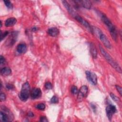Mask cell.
Returning a JSON list of instances; mask_svg holds the SVG:
<instances>
[{"label":"cell","instance_id":"27","mask_svg":"<svg viewBox=\"0 0 122 122\" xmlns=\"http://www.w3.org/2000/svg\"><path fill=\"white\" fill-rule=\"evenodd\" d=\"M5 62V58L2 56H0V64L1 65H2L3 64H4Z\"/></svg>","mask_w":122,"mask_h":122},{"label":"cell","instance_id":"29","mask_svg":"<svg viewBox=\"0 0 122 122\" xmlns=\"http://www.w3.org/2000/svg\"><path fill=\"white\" fill-rule=\"evenodd\" d=\"M6 88L7 89H9V90H11L12 89H13L14 87L12 84H8L6 85Z\"/></svg>","mask_w":122,"mask_h":122},{"label":"cell","instance_id":"19","mask_svg":"<svg viewBox=\"0 0 122 122\" xmlns=\"http://www.w3.org/2000/svg\"><path fill=\"white\" fill-rule=\"evenodd\" d=\"M4 2L6 7L9 9H12L13 7L12 4L10 0H4Z\"/></svg>","mask_w":122,"mask_h":122},{"label":"cell","instance_id":"14","mask_svg":"<svg viewBox=\"0 0 122 122\" xmlns=\"http://www.w3.org/2000/svg\"><path fill=\"white\" fill-rule=\"evenodd\" d=\"M48 34L52 37H56L59 34V30L56 27L50 28L48 30Z\"/></svg>","mask_w":122,"mask_h":122},{"label":"cell","instance_id":"17","mask_svg":"<svg viewBox=\"0 0 122 122\" xmlns=\"http://www.w3.org/2000/svg\"><path fill=\"white\" fill-rule=\"evenodd\" d=\"M0 72L1 75H2L3 76H8L11 74V70L10 68L5 67L1 69Z\"/></svg>","mask_w":122,"mask_h":122},{"label":"cell","instance_id":"4","mask_svg":"<svg viewBox=\"0 0 122 122\" xmlns=\"http://www.w3.org/2000/svg\"><path fill=\"white\" fill-rule=\"evenodd\" d=\"M30 94V86L29 82L26 81L22 86L20 92L19 94V97L20 100L26 102L29 98Z\"/></svg>","mask_w":122,"mask_h":122},{"label":"cell","instance_id":"8","mask_svg":"<svg viewBox=\"0 0 122 122\" xmlns=\"http://www.w3.org/2000/svg\"><path fill=\"white\" fill-rule=\"evenodd\" d=\"M116 108L115 106L112 104H109L106 108V115L109 119V120H111L112 115L114 113H115L116 112Z\"/></svg>","mask_w":122,"mask_h":122},{"label":"cell","instance_id":"1","mask_svg":"<svg viewBox=\"0 0 122 122\" xmlns=\"http://www.w3.org/2000/svg\"><path fill=\"white\" fill-rule=\"evenodd\" d=\"M101 16L102 21L107 26L113 40L116 41L117 40V32L115 26L104 14L102 13Z\"/></svg>","mask_w":122,"mask_h":122},{"label":"cell","instance_id":"20","mask_svg":"<svg viewBox=\"0 0 122 122\" xmlns=\"http://www.w3.org/2000/svg\"><path fill=\"white\" fill-rule=\"evenodd\" d=\"M36 108L40 110H44L45 108V105L44 103H39L36 106Z\"/></svg>","mask_w":122,"mask_h":122},{"label":"cell","instance_id":"18","mask_svg":"<svg viewBox=\"0 0 122 122\" xmlns=\"http://www.w3.org/2000/svg\"><path fill=\"white\" fill-rule=\"evenodd\" d=\"M110 96L111 97V98H112V99L115 102H116L117 103H119V102H120V99L117 97L115 95H114L113 93H110Z\"/></svg>","mask_w":122,"mask_h":122},{"label":"cell","instance_id":"6","mask_svg":"<svg viewBox=\"0 0 122 122\" xmlns=\"http://www.w3.org/2000/svg\"><path fill=\"white\" fill-rule=\"evenodd\" d=\"M85 73L88 81L91 84L93 85H96L97 83V79L95 74L90 71H86Z\"/></svg>","mask_w":122,"mask_h":122},{"label":"cell","instance_id":"24","mask_svg":"<svg viewBox=\"0 0 122 122\" xmlns=\"http://www.w3.org/2000/svg\"><path fill=\"white\" fill-rule=\"evenodd\" d=\"M115 87H116L117 91L120 94V95L122 96V87L118 85H115Z\"/></svg>","mask_w":122,"mask_h":122},{"label":"cell","instance_id":"16","mask_svg":"<svg viewBox=\"0 0 122 122\" xmlns=\"http://www.w3.org/2000/svg\"><path fill=\"white\" fill-rule=\"evenodd\" d=\"M90 49L91 53L93 58H96L97 56V51L96 50L95 45L92 42H91L90 44Z\"/></svg>","mask_w":122,"mask_h":122},{"label":"cell","instance_id":"30","mask_svg":"<svg viewBox=\"0 0 122 122\" xmlns=\"http://www.w3.org/2000/svg\"><path fill=\"white\" fill-rule=\"evenodd\" d=\"M28 115L29 116H30V117H32V116H33V113L32 112H29V113H28Z\"/></svg>","mask_w":122,"mask_h":122},{"label":"cell","instance_id":"22","mask_svg":"<svg viewBox=\"0 0 122 122\" xmlns=\"http://www.w3.org/2000/svg\"><path fill=\"white\" fill-rule=\"evenodd\" d=\"M71 92L73 94H76L78 93V89L77 87L75 86H73L71 87Z\"/></svg>","mask_w":122,"mask_h":122},{"label":"cell","instance_id":"5","mask_svg":"<svg viewBox=\"0 0 122 122\" xmlns=\"http://www.w3.org/2000/svg\"><path fill=\"white\" fill-rule=\"evenodd\" d=\"M0 121L3 122L12 121L13 119V116L11 112L8 110L7 108L4 109V112H3L2 110L0 111Z\"/></svg>","mask_w":122,"mask_h":122},{"label":"cell","instance_id":"2","mask_svg":"<svg viewBox=\"0 0 122 122\" xmlns=\"http://www.w3.org/2000/svg\"><path fill=\"white\" fill-rule=\"evenodd\" d=\"M99 48L100 50V51L102 54V55L104 57L106 60L107 61V62L118 72L121 73L122 72V70L120 66L119 65V64L114 61V60L112 59V58L108 54V52H107L101 46L99 45Z\"/></svg>","mask_w":122,"mask_h":122},{"label":"cell","instance_id":"28","mask_svg":"<svg viewBox=\"0 0 122 122\" xmlns=\"http://www.w3.org/2000/svg\"><path fill=\"white\" fill-rule=\"evenodd\" d=\"M40 121L42 122H48V120H47V118L45 116H42L40 118Z\"/></svg>","mask_w":122,"mask_h":122},{"label":"cell","instance_id":"25","mask_svg":"<svg viewBox=\"0 0 122 122\" xmlns=\"http://www.w3.org/2000/svg\"><path fill=\"white\" fill-rule=\"evenodd\" d=\"M8 31H5L3 33H2V32L1 31V34H0V38H1V41H2V39H3V38H4L7 35H8Z\"/></svg>","mask_w":122,"mask_h":122},{"label":"cell","instance_id":"12","mask_svg":"<svg viewBox=\"0 0 122 122\" xmlns=\"http://www.w3.org/2000/svg\"><path fill=\"white\" fill-rule=\"evenodd\" d=\"M75 2L77 4H80L83 7L87 9H90L92 6L91 2L89 0H75Z\"/></svg>","mask_w":122,"mask_h":122},{"label":"cell","instance_id":"9","mask_svg":"<svg viewBox=\"0 0 122 122\" xmlns=\"http://www.w3.org/2000/svg\"><path fill=\"white\" fill-rule=\"evenodd\" d=\"M76 20H77L80 23H81V25H82L83 26H84L85 28H86L89 31H90L91 32H92V27L90 26V25L89 23L84 19H83L78 14H77L74 18Z\"/></svg>","mask_w":122,"mask_h":122},{"label":"cell","instance_id":"10","mask_svg":"<svg viewBox=\"0 0 122 122\" xmlns=\"http://www.w3.org/2000/svg\"><path fill=\"white\" fill-rule=\"evenodd\" d=\"M63 5L65 7L66 9L67 10L68 12L74 18L78 14L75 12L73 8L68 3V2L66 0H63L62 1Z\"/></svg>","mask_w":122,"mask_h":122},{"label":"cell","instance_id":"23","mask_svg":"<svg viewBox=\"0 0 122 122\" xmlns=\"http://www.w3.org/2000/svg\"><path fill=\"white\" fill-rule=\"evenodd\" d=\"M45 87L47 89L50 90V89H51L52 88V85L51 84V83L50 82H46L45 84Z\"/></svg>","mask_w":122,"mask_h":122},{"label":"cell","instance_id":"26","mask_svg":"<svg viewBox=\"0 0 122 122\" xmlns=\"http://www.w3.org/2000/svg\"><path fill=\"white\" fill-rule=\"evenodd\" d=\"M6 99V96L4 93H1L0 94V100L1 102L4 101Z\"/></svg>","mask_w":122,"mask_h":122},{"label":"cell","instance_id":"15","mask_svg":"<svg viewBox=\"0 0 122 122\" xmlns=\"http://www.w3.org/2000/svg\"><path fill=\"white\" fill-rule=\"evenodd\" d=\"M17 20L15 18H10L7 19L5 21V25L6 27L13 26L16 24Z\"/></svg>","mask_w":122,"mask_h":122},{"label":"cell","instance_id":"7","mask_svg":"<svg viewBox=\"0 0 122 122\" xmlns=\"http://www.w3.org/2000/svg\"><path fill=\"white\" fill-rule=\"evenodd\" d=\"M88 87L86 85H83L82 86L79 91L78 92V99L79 100V101H81L83 98H85L88 93Z\"/></svg>","mask_w":122,"mask_h":122},{"label":"cell","instance_id":"3","mask_svg":"<svg viewBox=\"0 0 122 122\" xmlns=\"http://www.w3.org/2000/svg\"><path fill=\"white\" fill-rule=\"evenodd\" d=\"M92 33H95L96 35L97 36L100 40L102 42L104 46L107 48H111V44L106 37V36L101 31V30L96 27H92Z\"/></svg>","mask_w":122,"mask_h":122},{"label":"cell","instance_id":"13","mask_svg":"<svg viewBox=\"0 0 122 122\" xmlns=\"http://www.w3.org/2000/svg\"><path fill=\"white\" fill-rule=\"evenodd\" d=\"M17 51L20 53H24L27 51V46L24 43H20L17 47Z\"/></svg>","mask_w":122,"mask_h":122},{"label":"cell","instance_id":"11","mask_svg":"<svg viewBox=\"0 0 122 122\" xmlns=\"http://www.w3.org/2000/svg\"><path fill=\"white\" fill-rule=\"evenodd\" d=\"M41 91L40 88H34L30 92V96L32 99H35L40 98L41 96Z\"/></svg>","mask_w":122,"mask_h":122},{"label":"cell","instance_id":"21","mask_svg":"<svg viewBox=\"0 0 122 122\" xmlns=\"http://www.w3.org/2000/svg\"><path fill=\"white\" fill-rule=\"evenodd\" d=\"M58 102H59L58 98L56 96H53L51 99V102L52 103H58Z\"/></svg>","mask_w":122,"mask_h":122}]
</instances>
